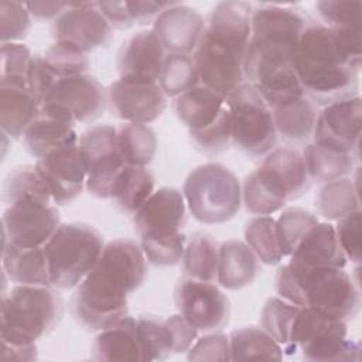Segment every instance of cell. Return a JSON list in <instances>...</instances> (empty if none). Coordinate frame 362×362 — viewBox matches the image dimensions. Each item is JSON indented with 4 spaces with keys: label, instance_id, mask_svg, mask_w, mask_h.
<instances>
[{
    "label": "cell",
    "instance_id": "6da1fadb",
    "mask_svg": "<svg viewBox=\"0 0 362 362\" xmlns=\"http://www.w3.org/2000/svg\"><path fill=\"white\" fill-rule=\"evenodd\" d=\"M140 243L116 239L105 245L89 274L76 286L71 300L75 320L88 331H100L127 314V296L147 276Z\"/></svg>",
    "mask_w": 362,
    "mask_h": 362
},
{
    "label": "cell",
    "instance_id": "7a4b0ae2",
    "mask_svg": "<svg viewBox=\"0 0 362 362\" xmlns=\"http://www.w3.org/2000/svg\"><path fill=\"white\" fill-rule=\"evenodd\" d=\"M253 7L246 1L218 3L192 52L199 83L225 99L243 83Z\"/></svg>",
    "mask_w": 362,
    "mask_h": 362
},
{
    "label": "cell",
    "instance_id": "3957f363",
    "mask_svg": "<svg viewBox=\"0 0 362 362\" xmlns=\"http://www.w3.org/2000/svg\"><path fill=\"white\" fill-rule=\"evenodd\" d=\"M294 66L304 95L317 106L358 96L359 71L339 52L332 31L308 21L297 45Z\"/></svg>",
    "mask_w": 362,
    "mask_h": 362
},
{
    "label": "cell",
    "instance_id": "277c9868",
    "mask_svg": "<svg viewBox=\"0 0 362 362\" xmlns=\"http://www.w3.org/2000/svg\"><path fill=\"white\" fill-rule=\"evenodd\" d=\"M276 291L293 304L345 322L359 313V288L344 269L305 270L287 263L277 269Z\"/></svg>",
    "mask_w": 362,
    "mask_h": 362
},
{
    "label": "cell",
    "instance_id": "5b68a950",
    "mask_svg": "<svg viewBox=\"0 0 362 362\" xmlns=\"http://www.w3.org/2000/svg\"><path fill=\"white\" fill-rule=\"evenodd\" d=\"M48 286L16 284L1 297V341L35 344L59 322L61 296Z\"/></svg>",
    "mask_w": 362,
    "mask_h": 362
},
{
    "label": "cell",
    "instance_id": "8992f818",
    "mask_svg": "<svg viewBox=\"0 0 362 362\" xmlns=\"http://www.w3.org/2000/svg\"><path fill=\"white\" fill-rule=\"evenodd\" d=\"M103 247V238L93 226L61 223L44 246L51 286L59 290L76 287L95 267Z\"/></svg>",
    "mask_w": 362,
    "mask_h": 362
},
{
    "label": "cell",
    "instance_id": "52a82bcc",
    "mask_svg": "<svg viewBox=\"0 0 362 362\" xmlns=\"http://www.w3.org/2000/svg\"><path fill=\"white\" fill-rule=\"evenodd\" d=\"M182 195L191 215L201 223H223L240 209L242 187L238 177L219 163H206L187 177Z\"/></svg>",
    "mask_w": 362,
    "mask_h": 362
},
{
    "label": "cell",
    "instance_id": "ba28073f",
    "mask_svg": "<svg viewBox=\"0 0 362 362\" xmlns=\"http://www.w3.org/2000/svg\"><path fill=\"white\" fill-rule=\"evenodd\" d=\"M232 143L246 156L263 157L277 141L272 110L257 90L247 82L238 86L228 98Z\"/></svg>",
    "mask_w": 362,
    "mask_h": 362
},
{
    "label": "cell",
    "instance_id": "9c48e42d",
    "mask_svg": "<svg viewBox=\"0 0 362 362\" xmlns=\"http://www.w3.org/2000/svg\"><path fill=\"white\" fill-rule=\"evenodd\" d=\"M78 146L86 168L85 188L93 197L112 198L117 177L126 167L119 153L116 127L92 126L81 134Z\"/></svg>",
    "mask_w": 362,
    "mask_h": 362
},
{
    "label": "cell",
    "instance_id": "30bf717a",
    "mask_svg": "<svg viewBox=\"0 0 362 362\" xmlns=\"http://www.w3.org/2000/svg\"><path fill=\"white\" fill-rule=\"evenodd\" d=\"M174 300L180 315L198 331H219L229 322L230 303L215 283L185 277L175 286Z\"/></svg>",
    "mask_w": 362,
    "mask_h": 362
},
{
    "label": "cell",
    "instance_id": "8fae6325",
    "mask_svg": "<svg viewBox=\"0 0 362 362\" xmlns=\"http://www.w3.org/2000/svg\"><path fill=\"white\" fill-rule=\"evenodd\" d=\"M54 42H62L83 54L106 47L113 37V28L98 8V1L69 3L51 27Z\"/></svg>",
    "mask_w": 362,
    "mask_h": 362
},
{
    "label": "cell",
    "instance_id": "7c38bea8",
    "mask_svg": "<svg viewBox=\"0 0 362 362\" xmlns=\"http://www.w3.org/2000/svg\"><path fill=\"white\" fill-rule=\"evenodd\" d=\"M361 126L362 100L359 95L329 103L322 106V110L318 112L313 132V143L337 151L358 156Z\"/></svg>",
    "mask_w": 362,
    "mask_h": 362
},
{
    "label": "cell",
    "instance_id": "4fadbf2b",
    "mask_svg": "<svg viewBox=\"0 0 362 362\" xmlns=\"http://www.w3.org/2000/svg\"><path fill=\"white\" fill-rule=\"evenodd\" d=\"M59 225V212L52 204L24 201L8 205L1 216L3 245L45 246Z\"/></svg>",
    "mask_w": 362,
    "mask_h": 362
},
{
    "label": "cell",
    "instance_id": "5bb4252c",
    "mask_svg": "<svg viewBox=\"0 0 362 362\" xmlns=\"http://www.w3.org/2000/svg\"><path fill=\"white\" fill-rule=\"evenodd\" d=\"M106 98L110 112L129 123L148 124L167 107V96L158 82L119 78L106 89Z\"/></svg>",
    "mask_w": 362,
    "mask_h": 362
},
{
    "label": "cell",
    "instance_id": "9a60e30c",
    "mask_svg": "<svg viewBox=\"0 0 362 362\" xmlns=\"http://www.w3.org/2000/svg\"><path fill=\"white\" fill-rule=\"evenodd\" d=\"M42 105L62 110L75 123H89L103 113L107 105L106 89L88 74L62 78L54 83Z\"/></svg>",
    "mask_w": 362,
    "mask_h": 362
},
{
    "label": "cell",
    "instance_id": "2e32d148",
    "mask_svg": "<svg viewBox=\"0 0 362 362\" xmlns=\"http://www.w3.org/2000/svg\"><path fill=\"white\" fill-rule=\"evenodd\" d=\"M35 168L57 205L74 202L86 185V168L78 143L57 148L38 158Z\"/></svg>",
    "mask_w": 362,
    "mask_h": 362
},
{
    "label": "cell",
    "instance_id": "e0dca14e",
    "mask_svg": "<svg viewBox=\"0 0 362 362\" xmlns=\"http://www.w3.org/2000/svg\"><path fill=\"white\" fill-rule=\"evenodd\" d=\"M165 55L153 28L137 31L127 37L117 51V74L123 79L158 82Z\"/></svg>",
    "mask_w": 362,
    "mask_h": 362
},
{
    "label": "cell",
    "instance_id": "ac0fdd59",
    "mask_svg": "<svg viewBox=\"0 0 362 362\" xmlns=\"http://www.w3.org/2000/svg\"><path fill=\"white\" fill-rule=\"evenodd\" d=\"M185 205L184 195L177 188H158L133 214L134 230L139 236L181 232L187 221Z\"/></svg>",
    "mask_w": 362,
    "mask_h": 362
},
{
    "label": "cell",
    "instance_id": "d6986e66",
    "mask_svg": "<svg viewBox=\"0 0 362 362\" xmlns=\"http://www.w3.org/2000/svg\"><path fill=\"white\" fill-rule=\"evenodd\" d=\"M205 30L204 17L192 7L173 3L154 20L156 33L165 54L191 55Z\"/></svg>",
    "mask_w": 362,
    "mask_h": 362
},
{
    "label": "cell",
    "instance_id": "ffe728a7",
    "mask_svg": "<svg viewBox=\"0 0 362 362\" xmlns=\"http://www.w3.org/2000/svg\"><path fill=\"white\" fill-rule=\"evenodd\" d=\"M75 124L62 110L42 105L37 117L23 134L24 146L38 160L57 148L76 144L78 133L75 132Z\"/></svg>",
    "mask_w": 362,
    "mask_h": 362
},
{
    "label": "cell",
    "instance_id": "44dd1931",
    "mask_svg": "<svg viewBox=\"0 0 362 362\" xmlns=\"http://www.w3.org/2000/svg\"><path fill=\"white\" fill-rule=\"evenodd\" d=\"M288 264L297 269H344L346 257L338 242L335 228L327 222L315 223L290 255Z\"/></svg>",
    "mask_w": 362,
    "mask_h": 362
},
{
    "label": "cell",
    "instance_id": "7402d4cb",
    "mask_svg": "<svg viewBox=\"0 0 362 362\" xmlns=\"http://www.w3.org/2000/svg\"><path fill=\"white\" fill-rule=\"evenodd\" d=\"M41 105L25 81L0 78V126L10 139H20L40 113Z\"/></svg>",
    "mask_w": 362,
    "mask_h": 362
},
{
    "label": "cell",
    "instance_id": "603a6c76",
    "mask_svg": "<svg viewBox=\"0 0 362 362\" xmlns=\"http://www.w3.org/2000/svg\"><path fill=\"white\" fill-rule=\"evenodd\" d=\"M92 359L107 362H144L137 320L124 315L100 329L92 346Z\"/></svg>",
    "mask_w": 362,
    "mask_h": 362
},
{
    "label": "cell",
    "instance_id": "cb8c5ba5",
    "mask_svg": "<svg viewBox=\"0 0 362 362\" xmlns=\"http://www.w3.org/2000/svg\"><path fill=\"white\" fill-rule=\"evenodd\" d=\"M283 191L287 202L303 197L311 187L303 154L290 147L269 151L260 164Z\"/></svg>",
    "mask_w": 362,
    "mask_h": 362
},
{
    "label": "cell",
    "instance_id": "d4e9b609",
    "mask_svg": "<svg viewBox=\"0 0 362 362\" xmlns=\"http://www.w3.org/2000/svg\"><path fill=\"white\" fill-rule=\"evenodd\" d=\"M3 273L16 284L51 286L44 246L28 247L4 243L1 250Z\"/></svg>",
    "mask_w": 362,
    "mask_h": 362
},
{
    "label": "cell",
    "instance_id": "484cf974",
    "mask_svg": "<svg viewBox=\"0 0 362 362\" xmlns=\"http://www.w3.org/2000/svg\"><path fill=\"white\" fill-rule=\"evenodd\" d=\"M277 136L294 144L313 137L318 106L305 95L270 107Z\"/></svg>",
    "mask_w": 362,
    "mask_h": 362
},
{
    "label": "cell",
    "instance_id": "4316f807",
    "mask_svg": "<svg viewBox=\"0 0 362 362\" xmlns=\"http://www.w3.org/2000/svg\"><path fill=\"white\" fill-rule=\"evenodd\" d=\"M259 272V259L242 240H226L219 245L216 281L226 290H240L252 284Z\"/></svg>",
    "mask_w": 362,
    "mask_h": 362
},
{
    "label": "cell",
    "instance_id": "83f0119b",
    "mask_svg": "<svg viewBox=\"0 0 362 362\" xmlns=\"http://www.w3.org/2000/svg\"><path fill=\"white\" fill-rule=\"evenodd\" d=\"M346 322L337 320L318 332L298 349L303 358L313 362H349L359 361L361 345L346 339Z\"/></svg>",
    "mask_w": 362,
    "mask_h": 362
},
{
    "label": "cell",
    "instance_id": "f1b7e54d",
    "mask_svg": "<svg viewBox=\"0 0 362 362\" xmlns=\"http://www.w3.org/2000/svg\"><path fill=\"white\" fill-rule=\"evenodd\" d=\"M226 99L209 88L198 83L195 88L177 96L174 113L189 130H198L212 123L225 107Z\"/></svg>",
    "mask_w": 362,
    "mask_h": 362
},
{
    "label": "cell",
    "instance_id": "f546056e",
    "mask_svg": "<svg viewBox=\"0 0 362 362\" xmlns=\"http://www.w3.org/2000/svg\"><path fill=\"white\" fill-rule=\"evenodd\" d=\"M182 263L185 277L215 283L218 279L219 243L206 232L192 233L185 243Z\"/></svg>",
    "mask_w": 362,
    "mask_h": 362
},
{
    "label": "cell",
    "instance_id": "4dcf8cb0",
    "mask_svg": "<svg viewBox=\"0 0 362 362\" xmlns=\"http://www.w3.org/2000/svg\"><path fill=\"white\" fill-rule=\"evenodd\" d=\"M303 158L311 182L325 184L348 177L354 168V156L311 143L304 147Z\"/></svg>",
    "mask_w": 362,
    "mask_h": 362
},
{
    "label": "cell",
    "instance_id": "1f68e13d",
    "mask_svg": "<svg viewBox=\"0 0 362 362\" xmlns=\"http://www.w3.org/2000/svg\"><path fill=\"white\" fill-rule=\"evenodd\" d=\"M242 201L245 208L253 215H272L283 209L287 202L279 185L260 167L245 178Z\"/></svg>",
    "mask_w": 362,
    "mask_h": 362
},
{
    "label": "cell",
    "instance_id": "d6a6232c",
    "mask_svg": "<svg viewBox=\"0 0 362 362\" xmlns=\"http://www.w3.org/2000/svg\"><path fill=\"white\" fill-rule=\"evenodd\" d=\"M315 205L318 214L328 221H339L352 212L361 211L358 182L355 184L352 178L344 177L322 184Z\"/></svg>",
    "mask_w": 362,
    "mask_h": 362
},
{
    "label": "cell",
    "instance_id": "836d02e7",
    "mask_svg": "<svg viewBox=\"0 0 362 362\" xmlns=\"http://www.w3.org/2000/svg\"><path fill=\"white\" fill-rule=\"evenodd\" d=\"M230 361L246 359H283L281 345L263 328L242 327L229 335Z\"/></svg>",
    "mask_w": 362,
    "mask_h": 362
},
{
    "label": "cell",
    "instance_id": "e575fe53",
    "mask_svg": "<svg viewBox=\"0 0 362 362\" xmlns=\"http://www.w3.org/2000/svg\"><path fill=\"white\" fill-rule=\"evenodd\" d=\"M1 199L7 205L24 201L54 204L51 192L35 165H21L8 173L1 185Z\"/></svg>",
    "mask_w": 362,
    "mask_h": 362
},
{
    "label": "cell",
    "instance_id": "d590c367",
    "mask_svg": "<svg viewBox=\"0 0 362 362\" xmlns=\"http://www.w3.org/2000/svg\"><path fill=\"white\" fill-rule=\"evenodd\" d=\"M119 153L126 165L146 167L157 151V137L147 124L124 122L116 127Z\"/></svg>",
    "mask_w": 362,
    "mask_h": 362
},
{
    "label": "cell",
    "instance_id": "8d00e7d4",
    "mask_svg": "<svg viewBox=\"0 0 362 362\" xmlns=\"http://www.w3.org/2000/svg\"><path fill=\"white\" fill-rule=\"evenodd\" d=\"M154 177L146 167L126 165L117 177L112 198L122 211L134 214L154 192Z\"/></svg>",
    "mask_w": 362,
    "mask_h": 362
},
{
    "label": "cell",
    "instance_id": "74e56055",
    "mask_svg": "<svg viewBox=\"0 0 362 362\" xmlns=\"http://www.w3.org/2000/svg\"><path fill=\"white\" fill-rule=\"evenodd\" d=\"M245 243L266 264H277L284 257L279 243L277 223L270 215H257L247 221Z\"/></svg>",
    "mask_w": 362,
    "mask_h": 362
},
{
    "label": "cell",
    "instance_id": "f35d334b",
    "mask_svg": "<svg viewBox=\"0 0 362 362\" xmlns=\"http://www.w3.org/2000/svg\"><path fill=\"white\" fill-rule=\"evenodd\" d=\"M301 305L293 304L281 297H270L262 308V328L269 332L286 351H293L291 335Z\"/></svg>",
    "mask_w": 362,
    "mask_h": 362
},
{
    "label": "cell",
    "instance_id": "ab89813d",
    "mask_svg": "<svg viewBox=\"0 0 362 362\" xmlns=\"http://www.w3.org/2000/svg\"><path fill=\"white\" fill-rule=\"evenodd\" d=\"M199 83L192 55L167 54L158 85L167 98H177Z\"/></svg>",
    "mask_w": 362,
    "mask_h": 362
},
{
    "label": "cell",
    "instance_id": "60d3db41",
    "mask_svg": "<svg viewBox=\"0 0 362 362\" xmlns=\"http://www.w3.org/2000/svg\"><path fill=\"white\" fill-rule=\"evenodd\" d=\"M137 332L144 362L163 361L173 355L165 320H160L156 315H140L137 318Z\"/></svg>",
    "mask_w": 362,
    "mask_h": 362
},
{
    "label": "cell",
    "instance_id": "b9f144b4",
    "mask_svg": "<svg viewBox=\"0 0 362 362\" xmlns=\"http://www.w3.org/2000/svg\"><path fill=\"white\" fill-rule=\"evenodd\" d=\"M276 223L281 253L283 256H290L305 233L318 223V218L310 211L290 206L281 212L279 219H276Z\"/></svg>",
    "mask_w": 362,
    "mask_h": 362
},
{
    "label": "cell",
    "instance_id": "7bdbcfd3",
    "mask_svg": "<svg viewBox=\"0 0 362 362\" xmlns=\"http://www.w3.org/2000/svg\"><path fill=\"white\" fill-rule=\"evenodd\" d=\"M187 238L184 232L168 235H143L140 236V246L146 259L160 267L174 266L182 260Z\"/></svg>",
    "mask_w": 362,
    "mask_h": 362
},
{
    "label": "cell",
    "instance_id": "ee69618b",
    "mask_svg": "<svg viewBox=\"0 0 362 362\" xmlns=\"http://www.w3.org/2000/svg\"><path fill=\"white\" fill-rule=\"evenodd\" d=\"M188 133L194 146L206 156H216L226 151L232 144V124L228 106L225 105L212 123L198 130H189Z\"/></svg>",
    "mask_w": 362,
    "mask_h": 362
},
{
    "label": "cell",
    "instance_id": "f6af8a7d",
    "mask_svg": "<svg viewBox=\"0 0 362 362\" xmlns=\"http://www.w3.org/2000/svg\"><path fill=\"white\" fill-rule=\"evenodd\" d=\"M42 58L57 81L86 74L89 69L88 55L62 42H54L51 47H48L42 54Z\"/></svg>",
    "mask_w": 362,
    "mask_h": 362
},
{
    "label": "cell",
    "instance_id": "bcb514c9",
    "mask_svg": "<svg viewBox=\"0 0 362 362\" xmlns=\"http://www.w3.org/2000/svg\"><path fill=\"white\" fill-rule=\"evenodd\" d=\"M317 11L324 21L322 24L331 30L362 25V1H331L322 0L315 4Z\"/></svg>",
    "mask_w": 362,
    "mask_h": 362
},
{
    "label": "cell",
    "instance_id": "7dc6e473",
    "mask_svg": "<svg viewBox=\"0 0 362 362\" xmlns=\"http://www.w3.org/2000/svg\"><path fill=\"white\" fill-rule=\"evenodd\" d=\"M31 25L25 3L0 1V38L1 42H17L27 37Z\"/></svg>",
    "mask_w": 362,
    "mask_h": 362
},
{
    "label": "cell",
    "instance_id": "c3c4849f",
    "mask_svg": "<svg viewBox=\"0 0 362 362\" xmlns=\"http://www.w3.org/2000/svg\"><path fill=\"white\" fill-rule=\"evenodd\" d=\"M31 59L33 54L27 45L21 42H1L0 78L27 82Z\"/></svg>",
    "mask_w": 362,
    "mask_h": 362
},
{
    "label": "cell",
    "instance_id": "681fc988",
    "mask_svg": "<svg viewBox=\"0 0 362 362\" xmlns=\"http://www.w3.org/2000/svg\"><path fill=\"white\" fill-rule=\"evenodd\" d=\"M334 226L341 249L346 257L355 264L361 263V211L352 212Z\"/></svg>",
    "mask_w": 362,
    "mask_h": 362
},
{
    "label": "cell",
    "instance_id": "f907efd6",
    "mask_svg": "<svg viewBox=\"0 0 362 362\" xmlns=\"http://www.w3.org/2000/svg\"><path fill=\"white\" fill-rule=\"evenodd\" d=\"M189 361H230L229 337L222 332H212L197 339L188 349Z\"/></svg>",
    "mask_w": 362,
    "mask_h": 362
},
{
    "label": "cell",
    "instance_id": "816d5d0a",
    "mask_svg": "<svg viewBox=\"0 0 362 362\" xmlns=\"http://www.w3.org/2000/svg\"><path fill=\"white\" fill-rule=\"evenodd\" d=\"M55 82L57 79L47 68L42 55L34 54L27 74V86L34 98L40 102V105H42L45 96L48 95Z\"/></svg>",
    "mask_w": 362,
    "mask_h": 362
},
{
    "label": "cell",
    "instance_id": "f5cc1de1",
    "mask_svg": "<svg viewBox=\"0 0 362 362\" xmlns=\"http://www.w3.org/2000/svg\"><path fill=\"white\" fill-rule=\"evenodd\" d=\"M173 354L187 352L198 338V329H195L182 315L175 314L165 320Z\"/></svg>",
    "mask_w": 362,
    "mask_h": 362
},
{
    "label": "cell",
    "instance_id": "db71d44e",
    "mask_svg": "<svg viewBox=\"0 0 362 362\" xmlns=\"http://www.w3.org/2000/svg\"><path fill=\"white\" fill-rule=\"evenodd\" d=\"M98 8L112 28L127 30L133 25L126 1H98Z\"/></svg>",
    "mask_w": 362,
    "mask_h": 362
},
{
    "label": "cell",
    "instance_id": "11a10c76",
    "mask_svg": "<svg viewBox=\"0 0 362 362\" xmlns=\"http://www.w3.org/2000/svg\"><path fill=\"white\" fill-rule=\"evenodd\" d=\"M130 17L133 24H146L151 20H156L157 16L165 10L168 6H171L173 3L170 1H140V0H134V1H126Z\"/></svg>",
    "mask_w": 362,
    "mask_h": 362
},
{
    "label": "cell",
    "instance_id": "9f6ffc18",
    "mask_svg": "<svg viewBox=\"0 0 362 362\" xmlns=\"http://www.w3.org/2000/svg\"><path fill=\"white\" fill-rule=\"evenodd\" d=\"M1 361H34L37 359V346L35 344H11L1 341Z\"/></svg>",
    "mask_w": 362,
    "mask_h": 362
},
{
    "label": "cell",
    "instance_id": "6f0895ef",
    "mask_svg": "<svg viewBox=\"0 0 362 362\" xmlns=\"http://www.w3.org/2000/svg\"><path fill=\"white\" fill-rule=\"evenodd\" d=\"M28 11L31 16H34L38 20H51L61 16L69 6V3L65 1H34V3H25Z\"/></svg>",
    "mask_w": 362,
    "mask_h": 362
}]
</instances>
